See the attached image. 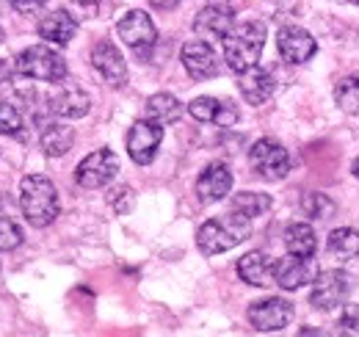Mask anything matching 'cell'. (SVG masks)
<instances>
[{"mask_svg": "<svg viewBox=\"0 0 359 337\" xmlns=\"http://www.w3.org/2000/svg\"><path fill=\"white\" fill-rule=\"evenodd\" d=\"M188 114L196 122H210V125H219V127H232L238 122V117H241L232 103L219 100V97H196L188 105Z\"/></svg>", "mask_w": 359, "mask_h": 337, "instance_id": "obj_16", "label": "cell"}, {"mask_svg": "<svg viewBox=\"0 0 359 337\" xmlns=\"http://www.w3.org/2000/svg\"><path fill=\"white\" fill-rule=\"evenodd\" d=\"M252 235V218L243 213L232 211L222 218H210L199 227L196 232V246L202 254H222L235 249L238 244H243Z\"/></svg>", "mask_w": 359, "mask_h": 337, "instance_id": "obj_1", "label": "cell"}, {"mask_svg": "<svg viewBox=\"0 0 359 337\" xmlns=\"http://www.w3.org/2000/svg\"><path fill=\"white\" fill-rule=\"evenodd\" d=\"M144 111H147V119H152V122H158V125H172V122H177L180 117H182L180 100L175 94H169V91L152 94V97L147 100Z\"/></svg>", "mask_w": 359, "mask_h": 337, "instance_id": "obj_23", "label": "cell"}, {"mask_svg": "<svg viewBox=\"0 0 359 337\" xmlns=\"http://www.w3.org/2000/svg\"><path fill=\"white\" fill-rule=\"evenodd\" d=\"M351 171H354V174H357V177H359V158H357V161H354V166H351Z\"/></svg>", "mask_w": 359, "mask_h": 337, "instance_id": "obj_37", "label": "cell"}, {"mask_svg": "<svg viewBox=\"0 0 359 337\" xmlns=\"http://www.w3.org/2000/svg\"><path fill=\"white\" fill-rule=\"evenodd\" d=\"M315 279V265L310 257H299V254H287L273 260V285H279L282 291H299L302 285Z\"/></svg>", "mask_w": 359, "mask_h": 337, "instance_id": "obj_11", "label": "cell"}, {"mask_svg": "<svg viewBox=\"0 0 359 337\" xmlns=\"http://www.w3.org/2000/svg\"><path fill=\"white\" fill-rule=\"evenodd\" d=\"M47 103H50L47 105L50 114H55L61 119H81V117L89 114L91 108L89 94L83 88H78V86H61L55 94H50Z\"/></svg>", "mask_w": 359, "mask_h": 337, "instance_id": "obj_18", "label": "cell"}, {"mask_svg": "<svg viewBox=\"0 0 359 337\" xmlns=\"http://www.w3.org/2000/svg\"><path fill=\"white\" fill-rule=\"evenodd\" d=\"M302 211L307 213L315 221H326L334 216V202L326 197V194H318V191H310L304 199H302Z\"/></svg>", "mask_w": 359, "mask_h": 337, "instance_id": "obj_28", "label": "cell"}, {"mask_svg": "<svg viewBox=\"0 0 359 337\" xmlns=\"http://www.w3.org/2000/svg\"><path fill=\"white\" fill-rule=\"evenodd\" d=\"M213 6H229V0H210Z\"/></svg>", "mask_w": 359, "mask_h": 337, "instance_id": "obj_36", "label": "cell"}, {"mask_svg": "<svg viewBox=\"0 0 359 337\" xmlns=\"http://www.w3.org/2000/svg\"><path fill=\"white\" fill-rule=\"evenodd\" d=\"M0 42H3V28H0Z\"/></svg>", "mask_w": 359, "mask_h": 337, "instance_id": "obj_38", "label": "cell"}, {"mask_svg": "<svg viewBox=\"0 0 359 337\" xmlns=\"http://www.w3.org/2000/svg\"><path fill=\"white\" fill-rule=\"evenodd\" d=\"M75 34H78V20L64 8L50 11L39 20V37L50 44L64 47V44H69L75 39Z\"/></svg>", "mask_w": 359, "mask_h": 337, "instance_id": "obj_20", "label": "cell"}, {"mask_svg": "<svg viewBox=\"0 0 359 337\" xmlns=\"http://www.w3.org/2000/svg\"><path fill=\"white\" fill-rule=\"evenodd\" d=\"M285 249L290 254H299V257H313L318 249V238H315V230L304 221H296L285 230Z\"/></svg>", "mask_w": 359, "mask_h": 337, "instance_id": "obj_24", "label": "cell"}, {"mask_svg": "<svg viewBox=\"0 0 359 337\" xmlns=\"http://www.w3.org/2000/svg\"><path fill=\"white\" fill-rule=\"evenodd\" d=\"M235 28V14H232V6H205L199 14H196V20H194V31H196V37L199 39H205V42H216V39H222L224 42V37Z\"/></svg>", "mask_w": 359, "mask_h": 337, "instance_id": "obj_13", "label": "cell"}, {"mask_svg": "<svg viewBox=\"0 0 359 337\" xmlns=\"http://www.w3.org/2000/svg\"><path fill=\"white\" fill-rule=\"evenodd\" d=\"M340 324H343L348 332H357V335H359V304H346Z\"/></svg>", "mask_w": 359, "mask_h": 337, "instance_id": "obj_32", "label": "cell"}, {"mask_svg": "<svg viewBox=\"0 0 359 337\" xmlns=\"http://www.w3.org/2000/svg\"><path fill=\"white\" fill-rule=\"evenodd\" d=\"M17 72L22 78H31V81H45V84H58L67 78V61L61 53H55L53 47L47 44H34V47H25L17 61H14Z\"/></svg>", "mask_w": 359, "mask_h": 337, "instance_id": "obj_4", "label": "cell"}, {"mask_svg": "<svg viewBox=\"0 0 359 337\" xmlns=\"http://www.w3.org/2000/svg\"><path fill=\"white\" fill-rule=\"evenodd\" d=\"M293 321V304L287 298H263L249 307V324L257 332H279Z\"/></svg>", "mask_w": 359, "mask_h": 337, "instance_id": "obj_10", "label": "cell"}, {"mask_svg": "<svg viewBox=\"0 0 359 337\" xmlns=\"http://www.w3.org/2000/svg\"><path fill=\"white\" fill-rule=\"evenodd\" d=\"M249 164L255 168V174H260L263 180L276 183V180H285L287 171H290V155L287 150L276 141V138H260L252 144L249 150Z\"/></svg>", "mask_w": 359, "mask_h": 337, "instance_id": "obj_5", "label": "cell"}, {"mask_svg": "<svg viewBox=\"0 0 359 337\" xmlns=\"http://www.w3.org/2000/svg\"><path fill=\"white\" fill-rule=\"evenodd\" d=\"M91 67L100 72V78L108 86H125L128 84V64L119 53V47L111 42H97L91 47Z\"/></svg>", "mask_w": 359, "mask_h": 337, "instance_id": "obj_12", "label": "cell"}, {"mask_svg": "<svg viewBox=\"0 0 359 337\" xmlns=\"http://www.w3.org/2000/svg\"><path fill=\"white\" fill-rule=\"evenodd\" d=\"M334 103L340 105V111L357 117L359 114V72L346 75L340 84L334 86Z\"/></svg>", "mask_w": 359, "mask_h": 337, "instance_id": "obj_26", "label": "cell"}, {"mask_svg": "<svg viewBox=\"0 0 359 337\" xmlns=\"http://www.w3.org/2000/svg\"><path fill=\"white\" fill-rule=\"evenodd\" d=\"M326 249H329V254H332L334 260H340V263L354 260V257H359V232L351 230V227H337V230L329 235Z\"/></svg>", "mask_w": 359, "mask_h": 337, "instance_id": "obj_25", "label": "cell"}, {"mask_svg": "<svg viewBox=\"0 0 359 337\" xmlns=\"http://www.w3.org/2000/svg\"><path fill=\"white\" fill-rule=\"evenodd\" d=\"M20 127H22V114L11 103H0V133L14 136L20 133Z\"/></svg>", "mask_w": 359, "mask_h": 337, "instance_id": "obj_31", "label": "cell"}, {"mask_svg": "<svg viewBox=\"0 0 359 337\" xmlns=\"http://www.w3.org/2000/svg\"><path fill=\"white\" fill-rule=\"evenodd\" d=\"M348 293H351V279H348V274L332 268V271H323V274L315 277L313 293H310V304H313L315 310L329 312V310L340 307Z\"/></svg>", "mask_w": 359, "mask_h": 337, "instance_id": "obj_7", "label": "cell"}, {"mask_svg": "<svg viewBox=\"0 0 359 337\" xmlns=\"http://www.w3.org/2000/svg\"><path fill=\"white\" fill-rule=\"evenodd\" d=\"M229 188H232V171L226 164H210L196 180V197L205 205L222 202L229 194Z\"/></svg>", "mask_w": 359, "mask_h": 337, "instance_id": "obj_17", "label": "cell"}, {"mask_svg": "<svg viewBox=\"0 0 359 337\" xmlns=\"http://www.w3.org/2000/svg\"><path fill=\"white\" fill-rule=\"evenodd\" d=\"M116 31H119V39L128 44V47H133L138 55H144V53L155 44V39H158L155 22H152V20H149V14H147V11H141V8L128 11V14L119 20Z\"/></svg>", "mask_w": 359, "mask_h": 337, "instance_id": "obj_9", "label": "cell"}, {"mask_svg": "<svg viewBox=\"0 0 359 337\" xmlns=\"http://www.w3.org/2000/svg\"><path fill=\"white\" fill-rule=\"evenodd\" d=\"M22 244V230L11 218H0V252H11Z\"/></svg>", "mask_w": 359, "mask_h": 337, "instance_id": "obj_30", "label": "cell"}, {"mask_svg": "<svg viewBox=\"0 0 359 337\" xmlns=\"http://www.w3.org/2000/svg\"><path fill=\"white\" fill-rule=\"evenodd\" d=\"M354 3H359V0H354Z\"/></svg>", "mask_w": 359, "mask_h": 337, "instance_id": "obj_40", "label": "cell"}, {"mask_svg": "<svg viewBox=\"0 0 359 337\" xmlns=\"http://www.w3.org/2000/svg\"><path fill=\"white\" fill-rule=\"evenodd\" d=\"M232 211L243 213L249 218H257V216L271 211V197L269 194H255V191H241L232 197Z\"/></svg>", "mask_w": 359, "mask_h": 337, "instance_id": "obj_27", "label": "cell"}, {"mask_svg": "<svg viewBox=\"0 0 359 337\" xmlns=\"http://www.w3.org/2000/svg\"><path fill=\"white\" fill-rule=\"evenodd\" d=\"M337 3H343V0H337Z\"/></svg>", "mask_w": 359, "mask_h": 337, "instance_id": "obj_39", "label": "cell"}, {"mask_svg": "<svg viewBox=\"0 0 359 337\" xmlns=\"http://www.w3.org/2000/svg\"><path fill=\"white\" fill-rule=\"evenodd\" d=\"M263 47H266V25L263 22L249 20V22L235 25L224 37L226 67L232 72H238V75L246 72V70H252V67H257Z\"/></svg>", "mask_w": 359, "mask_h": 337, "instance_id": "obj_3", "label": "cell"}, {"mask_svg": "<svg viewBox=\"0 0 359 337\" xmlns=\"http://www.w3.org/2000/svg\"><path fill=\"white\" fill-rule=\"evenodd\" d=\"M238 277L246 285L269 288L273 285V260L266 252H249L238 260Z\"/></svg>", "mask_w": 359, "mask_h": 337, "instance_id": "obj_21", "label": "cell"}, {"mask_svg": "<svg viewBox=\"0 0 359 337\" xmlns=\"http://www.w3.org/2000/svg\"><path fill=\"white\" fill-rule=\"evenodd\" d=\"M14 72H17V67H11L6 58H0V86L11 84V78H14Z\"/></svg>", "mask_w": 359, "mask_h": 337, "instance_id": "obj_34", "label": "cell"}, {"mask_svg": "<svg viewBox=\"0 0 359 337\" xmlns=\"http://www.w3.org/2000/svg\"><path fill=\"white\" fill-rule=\"evenodd\" d=\"M238 91L249 105H263L266 100H271V94L276 91V81L269 70L263 67H252L246 72H241L238 78Z\"/></svg>", "mask_w": 359, "mask_h": 337, "instance_id": "obj_19", "label": "cell"}, {"mask_svg": "<svg viewBox=\"0 0 359 337\" xmlns=\"http://www.w3.org/2000/svg\"><path fill=\"white\" fill-rule=\"evenodd\" d=\"M108 205L114 208L116 216H125V213L133 211L135 205V194L130 185H116V188H111L108 191Z\"/></svg>", "mask_w": 359, "mask_h": 337, "instance_id": "obj_29", "label": "cell"}, {"mask_svg": "<svg viewBox=\"0 0 359 337\" xmlns=\"http://www.w3.org/2000/svg\"><path fill=\"white\" fill-rule=\"evenodd\" d=\"M180 0H149V6H155V8H161V11H169V8H175Z\"/></svg>", "mask_w": 359, "mask_h": 337, "instance_id": "obj_35", "label": "cell"}, {"mask_svg": "<svg viewBox=\"0 0 359 337\" xmlns=\"http://www.w3.org/2000/svg\"><path fill=\"white\" fill-rule=\"evenodd\" d=\"M276 47H279V55L287 61V64H304L310 61L318 50L313 34L299 28V25H285L279 28L276 34Z\"/></svg>", "mask_w": 359, "mask_h": 337, "instance_id": "obj_14", "label": "cell"}, {"mask_svg": "<svg viewBox=\"0 0 359 337\" xmlns=\"http://www.w3.org/2000/svg\"><path fill=\"white\" fill-rule=\"evenodd\" d=\"M180 58H182L185 72L194 81H208V78L219 75V58H216L210 42H205V39H194V42L185 44Z\"/></svg>", "mask_w": 359, "mask_h": 337, "instance_id": "obj_15", "label": "cell"}, {"mask_svg": "<svg viewBox=\"0 0 359 337\" xmlns=\"http://www.w3.org/2000/svg\"><path fill=\"white\" fill-rule=\"evenodd\" d=\"M119 174V158L111 152V150H97V152H91L86 155L78 168H75V183L81 185V188H102V185H108L114 177Z\"/></svg>", "mask_w": 359, "mask_h": 337, "instance_id": "obj_6", "label": "cell"}, {"mask_svg": "<svg viewBox=\"0 0 359 337\" xmlns=\"http://www.w3.org/2000/svg\"><path fill=\"white\" fill-rule=\"evenodd\" d=\"M39 141H42L45 155H50V158H61V155H67V152L72 150V144H75V130L67 125H61V122H47V125L42 127Z\"/></svg>", "mask_w": 359, "mask_h": 337, "instance_id": "obj_22", "label": "cell"}, {"mask_svg": "<svg viewBox=\"0 0 359 337\" xmlns=\"http://www.w3.org/2000/svg\"><path fill=\"white\" fill-rule=\"evenodd\" d=\"M161 141H163V125L152 119H138L128 133V155L133 158V164L147 166L155 161Z\"/></svg>", "mask_w": 359, "mask_h": 337, "instance_id": "obj_8", "label": "cell"}, {"mask_svg": "<svg viewBox=\"0 0 359 337\" xmlns=\"http://www.w3.org/2000/svg\"><path fill=\"white\" fill-rule=\"evenodd\" d=\"M20 208L31 227L45 230L58 218V191L42 174H28L20 183Z\"/></svg>", "mask_w": 359, "mask_h": 337, "instance_id": "obj_2", "label": "cell"}, {"mask_svg": "<svg viewBox=\"0 0 359 337\" xmlns=\"http://www.w3.org/2000/svg\"><path fill=\"white\" fill-rule=\"evenodd\" d=\"M45 0H11V6L20 11V14H34L36 8H42Z\"/></svg>", "mask_w": 359, "mask_h": 337, "instance_id": "obj_33", "label": "cell"}]
</instances>
